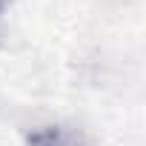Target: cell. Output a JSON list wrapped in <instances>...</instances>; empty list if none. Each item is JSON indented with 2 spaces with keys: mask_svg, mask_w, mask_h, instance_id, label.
<instances>
[{
  "mask_svg": "<svg viewBox=\"0 0 146 146\" xmlns=\"http://www.w3.org/2000/svg\"><path fill=\"white\" fill-rule=\"evenodd\" d=\"M26 146H98V143L72 123H43L26 135Z\"/></svg>",
  "mask_w": 146,
  "mask_h": 146,
  "instance_id": "cell-1",
  "label": "cell"
},
{
  "mask_svg": "<svg viewBox=\"0 0 146 146\" xmlns=\"http://www.w3.org/2000/svg\"><path fill=\"white\" fill-rule=\"evenodd\" d=\"M6 9H9V0H0V15H3Z\"/></svg>",
  "mask_w": 146,
  "mask_h": 146,
  "instance_id": "cell-2",
  "label": "cell"
}]
</instances>
